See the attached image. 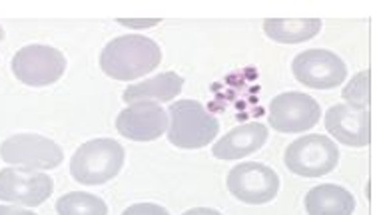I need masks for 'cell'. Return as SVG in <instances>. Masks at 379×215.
I'll return each mask as SVG.
<instances>
[{
  "instance_id": "4fadbf2b",
  "label": "cell",
  "mask_w": 379,
  "mask_h": 215,
  "mask_svg": "<svg viewBox=\"0 0 379 215\" xmlns=\"http://www.w3.org/2000/svg\"><path fill=\"white\" fill-rule=\"evenodd\" d=\"M268 127L260 122H250L230 130L224 137H220L212 147V154L218 159H242L256 154L268 140Z\"/></svg>"
},
{
  "instance_id": "44dd1931",
  "label": "cell",
  "mask_w": 379,
  "mask_h": 215,
  "mask_svg": "<svg viewBox=\"0 0 379 215\" xmlns=\"http://www.w3.org/2000/svg\"><path fill=\"white\" fill-rule=\"evenodd\" d=\"M0 215H36L20 206H0Z\"/></svg>"
},
{
  "instance_id": "e0dca14e",
  "label": "cell",
  "mask_w": 379,
  "mask_h": 215,
  "mask_svg": "<svg viewBox=\"0 0 379 215\" xmlns=\"http://www.w3.org/2000/svg\"><path fill=\"white\" fill-rule=\"evenodd\" d=\"M59 215H108L104 199L84 192H70L56 201Z\"/></svg>"
},
{
  "instance_id": "8fae6325",
  "label": "cell",
  "mask_w": 379,
  "mask_h": 215,
  "mask_svg": "<svg viewBox=\"0 0 379 215\" xmlns=\"http://www.w3.org/2000/svg\"><path fill=\"white\" fill-rule=\"evenodd\" d=\"M116 130L132 142H154L168 130V112L154 102H136L118 114Z\"/></svg>"
},
{
  "instance_id": "ac0fdd59",
  "label": "cell",
  "mask_w": 379,
  "mask_h": 215,
  "mask_svg": "<svg viewBox=\"0 0 379 215\" xmlns=\"http://www.w3.org/2000/svg\"><path fill=\"white\" fill-rule=\"evenodd\" d=\"M343 100L348 102V106L360 108V110H368L371 100V76L370 70H363L358 76L348 82V86L341 92Z\"/></svg>"
},
{
  "instance_id": "603a6c76",
  "label": "cell",
  "mask_w": 379,
  "mask_h": 215,
  "mask_svg": "<svg viewBox=\"0 0 379 215\" xmlns=\"http://www.w3.org/2000/svg\"><path fill=\"white\" fill-rule=\"evenodd\" d=\"M226 84H230V86H243V76L242 74H232V76H228L226 78Z\"/></svg>"
},
{
  "instance_id": "7c38bea8",
  "label": "cell",
  "mask_w": 379,
  "mask_h": 215,
  "mask_svg": "<svg viewBox=\"0 0 379 215\" xmlns=\"http://www.w3.org/2000/svg\"><path fill=\"white\" fill-rule=\"evenodd\" d=\"M325 130L333 140L350 147L370 146L371 116L370 110L351 108L348 104L331 106L325 112Z\"/></svg>"
},
{
  "instance_id": "7a4b0ae2",
  "label": "cell",
  "mask_w": 379,
  "mask_h": 215,
  "mask_svg": "<svg viewBox=\"0 0 379 215\" xmlns=\"http://www.w3.org/2000/svg\"><path fill=\"white\" fill-rule=\"evenodd\" d=\"M220 132L216 120L198 100H178L168 108V140L180 150H200L212 144Z\"/></svg>"
},
{
  "instance_id": "d6986e66",
  "label": "cell",
  "mask_w": 379,
  "mask_h": 215,
  "mask_svg": "<svg viewBox=\"0 0 379 215\" xmlns=\"http://www.w3.org/2000/svg\"><path fill=\"white\" fill-rule=\"evenodd\" d=\"M122 215H170L168 209H164L158 204H134V206L126 207Z\"/></svg>"
},
{
  "instance_id": "5bb4252c",
  "label": "cell",
  "mask_w": 379,
  "mask_h": 215,
  "mask_svg": "<svg viewBox=\"0 0 379 215\" xmlns=\"http://www.w3.org/2000/svg\"><path fill=\"white\" fill-rule=\"evenodd\" d=\"M184 88V78L176 72H164L154 78H148L144 82L132 84L124 90L122 100L126 104H136V102H172V100Z\"/></svg>"
},
{
  "instance_id": "7402d4cb",
  "label": "cell",
  "mask_w": 379,
  "mask_h": 215,
  "mask_svg": "<svg viewBox=\"0 0 379 215\" xmlns=\"http://www.w3.org/2000/svg\"><path fill=\"white\" fill-rule=\"evenodd\" d=\"M184 215H222L216 209H210V207H194V209H188Z\"/></svg>"
},
{
  "instance_id": "52a82bcc",
  "label": "cell",
  "mask_w": 379,
  "mask_h": 215,
  "mask_svg": "<svg viewBox=\"0 0 379 215\" xmlns=\"http://www.w3.org/2000/svg\"><path fill=\"white\" fill-rule=\"evenodd\" d=\"M0 156L10 166L30 169H54L62 164V147L46 136L39 134H16L0 144Z\"/></svg>"
},
{
  "instance_id": "d4e9b609",
  "label": "cell",
  "mask_w": 379,
  "mask_h": 215,
  "mask_svg": "<svg viewBox=\"0 0 379 215\" xmlns=\"http://www.w3.org/2000/svg\"><path fill=\"white\" fill-rule=\"evenodd\" d=\"M4 40V30H2V26H0V42Z\"/></svg>"
},
{
  "instance_id": "9a60e30c",
  "label": "cell",
  "mask_w": 379,
  "mask_h": 215,
  "mask_svg": "<svg viewBox=\"0 0 379 215\" xmlns=\"http://www.w3.org/2000/svg\"><path fill=\"white\" fill-rule=\"evenodd\" d=\"M305 211L308 215H353L355 197L345 187L323 184L308 192Z\"/></svg>"
},
{
  "instance_id": "ba28073f",
  "label": "cell",
  "mask_w": 379,
  "mask_h": 215,
  "mask_svg": "<svg viewBox=\"0 0 379 215\" xmlns=\"http://www.w3.org/2000/svg\"><path fill=\"white\" fill-rule=\"evenodd\" d=\"M54 192V182L49 174L30 167L0 169V199L22 207L42 206Z\"/></svg>"
},
{
  "instance_id": "277c9868",
  "label": "cell",
  "mask_w": 379,
  "mask_h": 215,
  "mask_svg": "<svg viewBox=\"0 0 379 215\" xmlns=\"http://www.w3.org/2000/svg\"><path fill=\"white\" fill-rule=\"evenodd\" d=\"M285 167L302 177H321L331 174L340 164V150L335 142L321 134L298 137L283 154Z\"/></svg>"
},
{
  "instance_id": "ffe728a7",
  "label": "cell",
  "mask_w": 379,
  "mask_h": 215,
  "mask_svg": "<svg viewBox=\"0 0 379 215\" xmlns=\"http://www.w3.org/2000/svg\"><path fill=\"white\" fill-rule=\"evenodd\" d=\"M122 26H128V28H152V26H156L160 20L158 19H142V20H132V19H120L118 20Z\"/></svg>"
},
{
  "instance_id": "8992f818",
  "label": "cell",
  "mask_w": 379,
  "mask_h": 215,
  "mask_svg": "<svg viewBox=\"0 0 379 215\" xmlns=\"http://www.w3.org/2000/svg\"><path fill=\"white\" fill-rule=\"evenodd\" d=\"M226 184L230 194L248 206L270 204L280 192V176L260 162H243L232 167Z\"/></svg>"
},
{
  "instance_id": "9c48e42d",
  "label": "cell",
  "mask_w": 379,
  "mask_h": 215,
  "mask_svg": "<svg viewBox=\"0 0 379 215\" xmlns=\"http://www.w3.org/2000/svg\"><path fill=\"white\" fill-rule=\"evenodd\" d=\"M321 108L303 92H285L272 100L268 110L270 126L280 134H303L318 126Z\"/></svg>"
},
{
  "instance_id": "cb8c5ba5",
  "label": "cell",
  "mask_w": 379,
  "mask_h": 215,
  "mask_svg": "<svg viewBox=\"0 0 379 215\" xmlns=\"http://www.w3.org/2000/svg\"><path fill=\"white\" fill-rule=\"evenodd\" d=\"M246 76H248V78H256V70L248 68L246 70Z\"/></svg>"
},
{
  "instance_id": "6da1fadb",
  "label": "cell",
  "mask_w": 379,
  "mask_h": 215,
  "mask_svg": "<svg viewBox=\"0 0 379 215\" xmlns=\"http://www.w3.org/2000/svg\"><path fill=\"white\" fill-rule=\"evenodd\" d=\"M162 62V50L142 34H126L110 40L100 54V68L108 78L132 82L154 72Z\"/></svg>"
},
{
  "instance_id": "30bf717a",
  "label": "cell",
  "mask_w": 379,
  "mask_h": 215,
  "mask_svg": "<svg viewBox=\"0 0 379 215\" xmlns=\"http://www.w3.org/2000/svg\"><path fill=\"white\" fill-rule=\"evenodd\" d=\"M295 80L313 90H331L343 84L348 76L345 62L330 50L311 48L300 52L292 62Z\"/></svg>"
},
{
  "instance_id": "5b68a950",
  "label": "cell",
  "mask_w": 379,
  "mask_h": 215,
  "mask_svg": "<svg viewBox=\"0 0 379 215\" xmlns=\"http://www.w3.org/2000/svg\"><path fill=\"white\" fill-rule=\"evenodd\" d=\"M12 74L22 84L44 88L62 78L66 72V56L60 50L44 44H30L20 48L12 58Z\"/></svg>"
},
{
  "instance_id": "2e32d148",
  "label": "cell",
  "mask_w": 379,
  "mask_h": 215,
  "mask_svg": "<svg viewBox=\"0 0 379 215\" xmlns=\"http://www.w3.org/2000/svg\"><path fill=\"white\" fill-rule=\"evenodd\" d=\"M321 30L318 19H268L263 20V32L268 38L280 44H302L315 38Z\"/></svg>"
},
{
  "instance_id": "3957f363",
  "label": "cell",
  "mask_w": 379,
  "mask_h": 215,
  "mask_svg": "<svg viewBox=\"0 0 379 215\" xmlns=\"http://www.w3.org/2000/svg\"><path fill=\"white\" fill-rule=\"evenodd\" d=\"M124 147L116 140L98 137L78 147L70 159V174L78 184L102 186L120 174L124 167Z\"/></svg>"
}]
</instances>
